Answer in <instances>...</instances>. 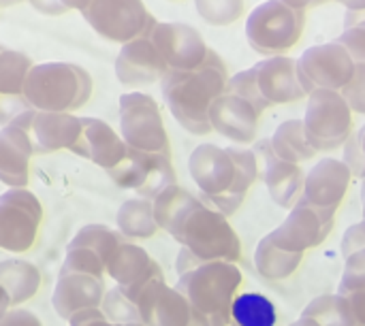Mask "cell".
<instances>
[{
    "mask_svg": "<svg viewBox=\"0 0 365 326\" xmlns=\"http://www.w3.org/2000/svg\"><path fill=\"white\" fill-rule=\"evenodd\" d=\"M150 38L169 70H195L205 62L212 49L197 28L182 21H156Z\"/></svg>",
    "mask_w": 365,
    "mask_h": 326,
    "instance_id": "cell-15",
    "label": "cell"
},
{
    "mask_svg": "<svg viewBox=\"0 0 365 326\" xmlns=\"http://www.w3.org/2000/svg\"><path fill=\"white\" fill-rule=\"evenodd\" d=\"M284 4H289V6H293V9H299V11H306V9H310V6H319V4H323V2H327V0H282Z\"/></svg>",
    "mask_w": 365,
    "mask_h": 326,
    "instance_id": "cell-45",
    "label": "cell"
},
{
    "mask_svg": "<svg viewBox=\"0 0 365 326\" xmlns=\"http://www.w3.org/2000/svg\"><path fill=\"white\" fill-rule=\"evenodd\" d=\"M289 326H321L319 322H314V320H310V318H299V320H295L293 325H289Z\"/></svg>",
    "mask_w": 365,
    "mask_h": 326,
    "instance_id": "cell-49",
    "label": "cell"
},
{
    "mask_svg": "<svg viewBox=\"0 0 365 326\" xmlns=\"http://www.w3.org/2000/svg\"><path fill=\"white\" fill-rule=\"evenodd\" d=\"M252 152L259 162V177L267 186L272 201L282 209H293L304 199L306 175L302 167L280 160L274 154L269 139L259 141Z\"/></svg>",
    "mask_w": 365,
    "mask_h": 326,
    "instance_id": "cell-17",
    "label": "cell"
},
{
    "mask_svg": "<svg viewBox=\"0 0 365 326\" xmlns=\"http://www.w3.org/2000/svg\"><path fill=\"white\" fill-rule=\"evenodd\" d=\"M195 9L212 26H229L246 11V0H195Z\"/></svg>",
    "mask_w": 365,
    "mask_h": 326,
    "instance_id": "cell-35",
    "label": "cell"
},
{
    "mask_svg": "<svg viewBox=\"0 0 365 326\" xmlns=\"http://www.w3.org/2000/svg\"><path fill=\"white\" fill-rule=\"evenodd\" d=\"M101 310H103V314H105L111 322H115V325H141L137 305H135L118 286L105 295Z\"/></svg>",
    "mask_w": 365,
    "mask_h": 326,
    "instance_id": "cell-37",
    "label": "cell"
},
{
    "mask_svg": "<svg viewBox=\"0 0 365 326\" xmlns=\"http://www.w3.org/2000/svg\"><path fill=\"white\" fill-rule=\"evenodd\" d=\"M115 222L126 239H152L160 231L154 218V205L148 199L124 201L118 209Z\"/></svg>",
    "mask_w": 365,
    "mask_h": 326,
    "instance_id": "cell-29",
    "label": "cell"
},
{
    "mask_svg": "<svg viewBox=\"0 0 365 326\" xmlns=\"http://www.w3.org/2000/svg\"><path fill=\"white\" fill-rule=\"evenodd\" d=\"M73 152L105 171H111L122 162L128 152L122 135H118L107 122L96 117H81V135L73 147Z\"/></svg>",
    "mask_w": 365,
    "mask_h": 326,
    "instance_id": "cell-24",
    "label": "cell"
},
{
    "mask_svg": "<svg viewBox=\"0 0 365 326\" xmlns=\"http://www.w3.org/2000/svg\"><path fill=\"white\" fill-rule=\"evenodd\" d=\"M302 316L319 322L321 326H357L349 297H344V295L317 297L306 305Z\"/></svg>",
    "mask_w": 365,
    "mask_h": 326,
    "instance_id": "cell-32",
    "label": "cell"
},
{
    "mask_svg": "<svg viewBox=\"0 0 365 326\" xmlns=\"http://www.w3.org/2000/svg\"><path fill=\"white\" fill-rule=\"evenodd\" d=\"M92 96V77L71 62L34 64L24 85V102L34 111L73 113Z\"/></svg>",
    "mask_w": 365,
    "mask_h": 326,
    "instance_id": "cell-6",
    "label": "cell"
},
{
    "mask_svg": "<svg viewBox=\"0 0 365 326\" xmlns=\"http://www.w3.org/2000/svg\"><path fill=\"white\" fill-rule=\"evenodd\" d=\"M81 15L96 34L122 45L148 36L156 26L143 0H94Z\"/></svg>",
    "mask_w": 365,
    "mask_h": 326,
    "instance_id": "cell-10",
    "label": "cell"
},
{
    "mask_svg": "<svg viewBox=\"0 0 365 326\" xmlns=\"http://www.w3.org/2000/svg\"><path fill=\"white\" fill-rule=\"evenodd\" d=\"M120 135L133 149L171 156L160 107L150 94L128 92L120 96Z\"/></svg>",
    "mask_w": 365,
    "mask_h": 326,
    "instance_id": "cell-9",
    "label": "cell"
},
{
    "mask_svg": "<svg viewBox=\"0 0 365 326\" xmlns=\"http://www.w3.org/2000/svg\"><path fill=\"white\" fill-rule=\"evenodd\" d=\"M11 310V297L6 295V290L0 286V320L6 316V312Z\"/></svg>",
    "mask_w": 365,
    "mask_h": 326,
    "instance_id": "cell-47",
    "label": "cell"
},
{
    "mask_svg": "<svg viewBox=\"0 0 365 326\" xmlns=\"http://www.w3.org/2000/svg\"><path fill=\"white\" fill-rule=\"evenodd\" d=\"M175 269L180 280L175 288L186 297L190 307L210 320L212 326H231V305L242 284V271L233 263H199L184 248Z\"/></svg>",
    "mask_w": 365,
    "mask_h": 326,
    "instance_id": "cell-3",
    "label": "cell"
},
{
    "mask_svg": "<svg viewBox=\"0 0 365 326\" xmlns=\"http://www.w3.org/2000/svg\"><path fill=\"white\" fill-rule=\"evenodd\" d=\"M344 162L351 169L353 177L357 179H365V124L359 126L351 139L344 145Z\"/></svg>",
    "mask_w": 365,
    "mask_h": 326,
    "instance_id": "cell-39",
    "label": "cell"
},
{
    "mask_svg": "<svg viewBox=\"0 0 365 326\" xmlns=\"http://www.w3.org/2000/svg\"><path fill=\"white\" fill-rule=\"evenodd\" d=\"M135 305L143 326H190L195 316L186 297L175 286H167L165 278L150 282Z\"/></svg>",
    "mask_w": 365,
    "mask_h": 326,
    "instance_id": "cell-19",
    "label": "cell"
},
{
    "mask_svg": "<svg viewBox=\"0 0 365 326\" xmlns=\"http://www.w3.org/2000/svg\"><path fill=\"white\" fill-rule=\"evenodd\" d=\"M346 297H349V303H351V310H353V316L357 320V326H365V290L351 293Z\"/></svg>",
    "mask_w": 365,
    "mask_h": 326,
    "instance_id": "cell-43",
    "label": "cell"
},
{
    "mask_svg": "<svg viewBox=\"0 0 365 326\" xmlns=\"http://www.w3.org/2000/svg\"><path fill=\"white\" fill-rule=\"evenodd\" d=\"M13 120H17L28 130L34 154H49L60 149L73 152L81 135V117L71 113L26 109Z\"/></svg>",
    "mask_w": 365,
    "mask_h": 326,
    "instance_id": "cell-16",
    "label": "cell"
},
{
    "mask_svg": "<svg viewBox=\"0 0 365 326\" xmlns=\"http://www.w3.org/2000/svg\"><path fill=\"white\" fill-rule=\"evenodd\" d=\"M346 6V11H365V0H336Z\"/></svg>",
    "mask_w": 365,
    "mask_h": 326,
    "instance_id": "cell-48",
    "label": "cell"
},
{
    "mask_svg": "<svg viewBox=\"0 0 365 326\" xmlns=\"http://www.w3.org/2000/svg\"><path fill=\"white\" fill-rule=\"evenodd\" d=\"M304 128L308 143L317 152H331L342 145L353 135V111L344 100L342 92L314 90L308 96Z\"/></svg>",
    "mask_w": 365,
    "mask_h": 326,
    "instance_id": "cell-8",
    "label": "cell"
},
{
    "mask_svg": "<svg viewBox=\"0 0 365 326\" xmlns=\"http://www.w3.org/2000/svg\"><path fill=\"white\" fill-rule=\"evenodd\" d=\"M34 147L28 130L11 120L0 130V182L9 188H26L30 182V158Z\"/></svg>",
    "mask_w": 365,
    "mask_h": 326,
    "instance_id": "cell-25",
    "label": "cell"
},
{
    "mask_svg": "<svg viewBox=\"0 0 365 326\" xmlns=\"http://www.w3.org/2000/svg\"><path fill=\"white\" fill-rule=\"evenodd\" d=\"M188 171L201 192L199 199L227 218L242 207L250 186L259 179V162L252 149L214 143H201L192 149Z\"/></svg>",
    "mask_w": 365,
    "mask_h": 326,
    "instance_id": "cell-1",
    "label": "cell"
},
{
    "mask_svg": "<svg viewBox=\"0 0 365 326\" xmlns=\"http://www.w3.org/2000/svg\"><path fill=\"white\" fill-rule=\"evenodd\" d=\"M124 239H126V237H124L118 228H109V226H105V224H88V226L79 228V233L73 237V241H71L68 246L94 250V252L105 261V267H107L111 254L118 250V246H120Z\"/></svg>",
    "mask_w": 365,
    "mask_h": 326,
    "instance_id": "cell-34",
    "label": "cell"
},
{
    "mask_svg": "<svg viewBox=\"0 0 365 326\" xmlns=\"http://www.w3.org/2000/svg\"><path fill=\"white\" fill-rule=\"evenodd\" d=\"M336 41L357 64H365V11H346L344 30Z\"/></svg>",
    "mask_w": 365,
    "mask_h": 326,
    "instance_id": "cell-36",
    "label": "cell"
},
{
    "mask_svg": "<svg viewBox=\"0 0 365 326\" xmlns=\"http://www.w3.org/2000/svg\"><path fill=\"white\" fill-rule=\"evenodd\" d=\"M21 0H0V6H11V4H17Z\"/></svg>",
    "mask_w": 365,
    "mask_h": 326,
    "instance_id": "cell-51",
    "label": "cell"
},
{
    "mask_svg": "<svg viewBox=\"0 0 365 326\" xmlns=\"http://www.w3.org/2000/svg\"><path fill=\"white\" fill-rule=\"evenodd\" d=\"M169 235L199 263H237L242 256V243L229 218L197 199L184 216L175 222Z\"/></svg>",
    "mask_w": 365,
    "mask_h": 326,
    "instance_id": "cell-5",
    "label": "cell"
},
{
    "mask_svg": "<svg viewBox=\"0 0 365 326\" xmlns=\"http://www.w3.org/2000/svg\"><path fill=\"white\" fill-rule=\"evenodd\" d=\"M113 184L122 190H135L139 199L154 201L163 190L175 184L171 156L150 154L128 147L118 167L107 171Z\"/></svg>",
    "mask_w": 365,
    "mask_h": 326,
    "instance_id": "cell-12",
    "label": "cell"
},
{
    "mask_svg": "<svg viewBox=\"0 0 365 326\" xmlns=\"http://www.w3.org/2000/svg\"><path fill=\"white\" fill-rule=\"evenodd\" d=\"M227 92L246 98L259 113L272 105H289L312 94L302 75L299 60L289 56L263 58L248 70L229 77Z\"/></svg>",
    "mask_w": 365,
    "mask_h": 326,
    "instance_id": "cell-4",
    "label": "cell"
},
{
    "mask_svg": "<svg viewBox=\"0 0 365 326\" xmlns=\"http://www.w3.org/2000/svg\"><path fill=\"white\" fill-rule=\"evenodd\" d=\"M28 2L43 15H62V13H66V6L60 0H28Z\"/></svg>",
    "mask_w": 365,
    "mask_h": 326,
    "instance_id": "cell-44",
    "label": "cell"
},
{
    "mask_svg": "<svg viewBox=\"0 0 365 326\" xmlns=\"http://www.w3.org/2000/svg\"><path fill=\"white\" fill-rule=\"evenodd\" d=\"M60 2L66 6V11H81L83 13L94 0H60Z\"/></svg>",
    "mask_w": 365,
    "mask_h": 326,
    "instance_id": "cell-46",
    "label": "cell"
},
{
    "mask_svg": "<svg viewBox=\"0 0 365 326\" xmlns=\"http://www.w3.org/2000/svg\"><path fill=\"white\" fill-rule=\"evenodd\" d=\"M167 64L154 47L150 34L122 45L115 58V77L126 88L152 85L163 81L167 75Z\"/></svg>",
    "mask_w": 365,
    "mask_h": 326,
    "instance_id": "cell-21",
    "label": "cell"
},
{
    "mask_svg": "<svg viewBox=\"0 0 365 326\" xmlns=\"http://www.w3.org/2000/svg\"><path fill=\"white\" fill-rule=\"evenodd\" d=\"M361 207H364V220H365V179L361 182Z\"/></svg>",
    "mask_w": 365,
    "mask_h": 326,
    "instance_id": "cell-50",
    "label": "cell"
},
{
    "mask_svg": "<svg viewBox=\"0 0 365 326\" xmlns=\"http://www.w3.org/2000/svg\"><path fill=\"white\" fill-rule=\"evenodd\" d=\"M233 326H276V305L261 293H246L235 297L231 305Z\"/></svg>",
    "mask_w": 365,
    "mask_h": 326,
    "instance_id": "cell-30",
    "label": "cell"
},
{
    "mask_svg": "<svg viewBox=\"0 0 365 326\" xmlns=\"http://www.w3.org/2000/svg\"><path fill=\"white\" fill-rule=\"evenodd\" d=\"M43 207L26 188H9L0 194V250L28 252L38 239Z\"/></svg>",
    "mask_w": 365,
    "mask_h": 326,
    "instance_id": "cell-11",
    "label": "cell"
},
{
    "mask_svg": "<svg viewBox=\"0 0 365 326\" xmlns=\"http://www.w3.org/2000/svg\"><path fill=\"white\" fill-rule=\"evenodd\" d=\"M304 261V252H289L274 243L272 235H265L255 252V267L263 280L280 282L297 271Z\"/></svg>",
    "mask_w": 365,
    "mask_h": 326,
    "instance_id": "cell-27",
    "label": "cell"
},
{
    "mask_svg": "<svg viewBox=\"0 0 365 326\" xmlns=\"http://www.w3.org/2000/svg\"><path fill=\"white\" fill-rule=\"evenodd\" d=\"M34 62L15 49L0 47V98H24V85Z\"/></svg>",
    "mask_w": 365,
    "mask_h": 326,
    "instance_id": "cell-31",
    "label": "cell"
},
{
    "mask_svg": "<svg viewBox=\"0 0 365 326\" xmlns=\"http://www.w3.org/2000/svg\"><path fill=\"white\" fill-rule=\"evenodd\" d=\"M334 218H336L334 209L317 207L310 201L302 199L291 209L287 220L269 235L274 243L282 250L306 252V250L321 246L329 237L334 228Z\"/></svg>",
    "mask_w": 365,
    "mask_h": 326,
    "instance_id": "cell-13",
    "label": "cell"
},
{
    "mask_svg": "<svg viewBox=\"0 0 365 326\" xmlns=\"http://www.w3.org/2000/svg\"><path fill=\"white\" fill-rule=\"evenodd\" d=\"M351 179H353V173L344 160L323 158L306 175L304 199L317 207H325V209L336 211L349 192Z\"/></svg>",
    "mask_w": 365,
    "mask_h": 326,
    "instance_id": "cell-23",
    "label": "cell"
},
{
    "mask_svg": "<svg viewBox=\"0 0 365 326\" xmlns=\"http://www.w3.org/2000/svg\"><path fill=\"white\" fill-rule=\"evenodd\" d=\"M342 96L353 113L365 117V64H357L353 79L342 90Z\"/></svg>",
    "mask_w": 365,
    "mask_h": 326,
    "instance_id": "cell-40",
    "label": "cell"
},
{
    "mask_svg": "<svg viewBox=\"0 0 365 326\" xmlns=\"http://www.w3.org/2000/svg\"><path fill=\"white\" fill-rule=\"evenodd\" d=\"M229 83L225 60L210 49L205 62L195 70H167L160 81L163 98L182 128L190 135H207L210 109Z\"/></svg>",
    "mask_w": 365,
    "mask_h": 326,
    "instance_id": "cell-2",
    "label": "cell"
},
{
    "mask_svg": "<svg viewBox=\"0 0 365 326\" xmlns=\"http://www.w3.org/2000/svg\"><path fill=\"white\" fill-rule=\"evenodd\" d=\"M365 290V248L344 256V271L338 286V295H351Z\"/></svg>",
    "mask_w": 365,
    "mask_h": 326,
    "instance_id": "cell-38",
    "label": "cell"
},
{
    "mask_svg": "<svg viewBox=\"0 0 365 326\" xmlns=\"http://www.w3.org/2000/svg\"><path fill=\"white\" fill-rule=\"evenodd\" d=\"M199 196L190 194L186 188L173 184L169 186L167 190H163L154 201V218H156V224L160 226V231H171L175 226V222L184 216V211L197 201Z\"/></svg>",
    "mask_w": 365,
    "mask_h": 326,
    "instance_id": "cell-33",
    "label": "cell"
},
{
    "mask_svg": "<svg viewBox=\"0 0 365 326\" xmlns=\"http://www.w3.org/2000/svg\"><path fill=\"white\" fill-rule=\"evenodd\" d=\"M0 326H43L41 320L28 312V310H21V307H11L6 312V316L0 320Z\"/></svg>",
    "mask_w": 365,
    "mask_h": 326,
    "instance_id": "cell-42",
    "label": "cell"
},
{
    "mask_svg": "<svg viewBox=\"0 0 365 326\" xmlns=\"http://www.w3.org/2000/svg\"><path fill=\"white\" fill-rule=\"evenodd\" d=\"M0 286L11 297V307H19L30 301L41 288V271L21 258H9L0 263Z\"/></svg>",
    "mask_w": 365,
    "mask_h": 326,
    "instance_id": "cell-26",
    "label": "cell"
},
{
    "mask_svg": "<svg viewBox=\"0 0 365 326\" xmlns=\"http://www.w3.org/2000/svg\"><path fill=\"white\" fill-rule=\"evenodd\" d=\"M306 26V13L284 4L282 0H265L246 19V38L248 45L265 56H284L293 49Z\"/></svg>",
    "mask_w": 365,
    "mask_h": 326,
    "instance_id": "cell-7",
    "label": "cell"
},
{
    "mask_svg": "<svg viewBox=\"0 0 365 326\" xmlns=\"http://www.w3.org/2000/svg\"><path fill=\"white\" fill-rule=\"evenodd\" d=\"M259 111L242 96L225 90L210 109V126L218 135L235 143H250L257 137Z\"/></svg>",
    "mask_w": 365,
    "mask_h": 326,
    "instance_id": "cell-22",
    "label": "cell"
},
{
    "mask_svg": "<svg viewBox=\"0 0 365 326\" xmlns=\"http://www.w3.org/2000/svg\"><path fill=\"white\" fill-rule=\"evenodd\" d=\"M105 295V278L81 271H60L51 303L56 314L62 320L71 322L77 314L86 310H98Z\"/></svg>",
    "mask_w": 365,
    "mask_h": 326,
    "instance_id": "cell-20",
    "label": "cell"
},
{
    "mask_svg": "<svg viewBox=\"0 0 365 326\" xmlns=\"http://www.w3.org/2000/svg\"><path fill=\"white\" fill-rule=\"evenodd\" d=\"M299 68L312 92L314 90L342 92L344 85L353 79L357 62L338 41H329L308 47L299 58Z\"/></svg>",
    "mask_w": 365,
    "mask_h": 326,
    "instance_id": "cell-14",
    "label": "cell"
},
{
    "mask_svg": "<svg viewBox=\"0 0 365 326\" xmlns=\"http://www.w3.org/2000/svg\"><path fill=\"white\" fill-rule=\"evenodd\" d=\"M68 326H143V325H115V322H111L105 314H103V310L98 307V310H86V312H81V314H77Z\"/></svg>",
    "mask_w": 365,
    "mask_h": 326,
    "instance_id": "cell-41",
    "label": "cell"
},
{
    "mask_svg": "<svg viewBox=\"0 0 365 326\" xmlns=\"http://www.w3.org/2000/svg\"><path fill=\"white\" fill-rule=\"evenodd\" d=\"M272 141V149L274 154L284 160V162H293V164H302L310 158H314L317 149L308 143L306 137V128H304V120H287L282 122Z\"/></svg>",
    "mask_w": 365,
    "mask_h": 326,
    "instance_id": "cell-28",
    "label": "cell"
},
{
    "mask_svg": "<svg viewBox=\"0 0 365 326\" xmlns=\"http://www.w3.org/2000/svg\"><path fill=\"white\" fill-rule=\"evenodd\" d=\"M107 273L133 303L150 282L165 278L160 265L130 239H124L111 254L107 263Z\"/></svg>",
    "mask_w": 365,
    "mask_h": 326,
    "instance_id": "cell-18",
    "label": "cell"
}]
</instances>
